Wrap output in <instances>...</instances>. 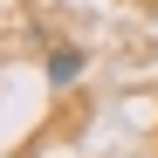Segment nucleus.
<instances>
[{
	"label": "nucleus",
	"instance_id": "nucleus-1",
	"mask_svg": "<svg viewBox=\"0 0 158 158\" xmlns=\"http://www.w3.org/2000/svg\"><path fill=\"white\" fill-rule=\"evenodd\" d=\"M83 69H89V55L62 41L55 55H48V69H41V76H48V89H76V83H83Z\"/></svg>",
	"mask_w": 158,
	"mask_h": 158
}]
</instances>
